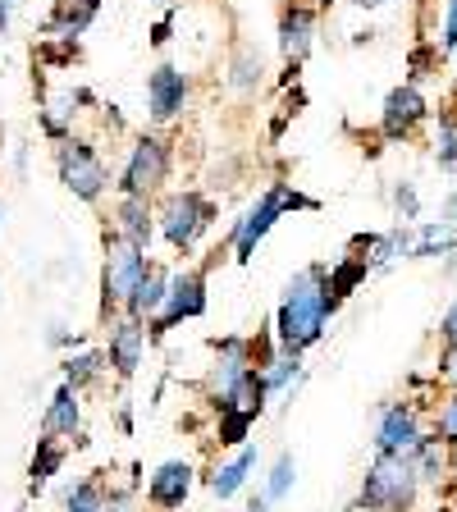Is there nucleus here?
<instances>
[{
  "label": "nucleus",
  "mask_w": 457,
  "mask_h": 512,
  "mask_svg": "<svg viewBox=\"0 0 457 512\" xmlns=\"http://www.w3.org/2000/svg\"><path fill=\"white\" fill-rule=\"evenodd\" d=\"M170 279H174V270H165L160 261H151L147 279L133 288V298H128L124 311H128V316H138V320H156L160 307L170 302Z\"/></svg>",
  "instance_id": "19"
},
{
  "label": "nucleus",
  "mask_w": 457,
  "mask_h": 512,
  "mask_svg": "<svg viewBox=\"0 0 457 512\" xmlns=\"http://www.w3.org/2000/svg\"><path fill=\"white\" fill-rule=\"evenodd\" d=\"M247 512H252V508H247Z\"/></svg>",
  "instance_id": "43"
},
{
  "label": "nucleus",
  "mask_w": 457,
  "mask_h": 512,
  "mask_svg": "<svg viewBox=\"0 0 457 512\" xmlns=\"http://www.w3.org/2000/svg\"><path fill=\"white\" fill-rule=\"evenodd\" d=\"M64 499V512H106V480H101V471H92V476H78L74 485H64L60 490Z\"/></svg>",
  "instance_id": "26"
},
{
  "label": "nucleus",
  "mask_w": 457,
  "mask_h": 512,
  "mask_svg": "<svg viewBox=\"0 0 457 512\" xmlns=\"http://www.w3.org/2000/svg\"><path fill=\"white\" fill-rule=\"evenodd\" d=\"M206 302H211V298H206V266H183V270H174V279H170V302H165V307H160V316L151 320V339H165L174 325L206 316Z\"/></svg>",
  "instance_id": "9"
},
{
  "label": "nucleus",
  "mask_w": 457,
  "mask_h": 512,
  "mask_svg": "<svg viewBox=\"0 0 457 512\" xmlns=\"http://www.w3.org/2000/svg\"><path fill=\"white\" fill-rule=\"evenodd\" d=\"M224 83L243 96L261 92V87H266V60H261V51H256V46H238L234 60H229V78H224Z\"/></svg>",
  "instance_id": "25"
},
{
  "label": "nucleus",
  "mask_w": 457,
  "mask_h": 512,
  "mask_svg": "<svg viewBox=\"0 0 457 512\" xmlns=\"http://www.w3.org/2000/svg\"><path fill=\"white\" fill-rule=\"evenodd\" d=\"M151 270V256L147 247L128 243V238L119 234H106V261H101V316H115V311L128 307V298H133V288L147 279Z\"/></svg>",
  "instance_id": "3"
},
{
  "label": "nucleus",
  "mask_w": 457,
  "mask_h": 512,
  "mask_svg": "<svg viewBox=\"0 0 457 512\" xmlns=\"http://www.w3.org/2000/svg\"><path fill=\"white\" fill-rule=\"evenodd\" d=\"M366 275H371V261H366V256H357V252H348L339 266H330V298L343 307V302H348L352 293L366 284Z\"/></svg>",
  "instance_id": "27"
},
{
  "label": "nucleus",
  "mask_w": 457,
  "mask_h": 512,
  "mask_svg": "<svg viewBox=\"0 0 457 512\" xmlns=\"http://www.w3.org/2000/svg\"><path fill=\"white\" fill-rule=\"evenodd\" d=\"M293 485H298V458H293V453H279L261 494H266L270 503H279V499H288V490H293Z\"/></svg>",
  "instance_id": "32"
},
{
  "label": "nucleus",
  "mask_w": 457,
  "mask_h": 512,
  "mask_svg": "<svg viewBox=\"0 0 457 512\" xmlns=\"http://www.w3.org/2000/svg\"><path fill=\"white\" fill-rule=\"evenodd\" d=\"M170 165H174V147L160 133H142L133 147H128V160L119 170V183L115 188L124 197H151L160 183L170 179Z\"/></svg>",
  "instance_id": "8"
},
{
  "label": "nucleus",
  "mask_w": 457,
  "mask_h": 512,
  "mask_svg": "<svg viewBox=\"0 0 457 512\" xmlns=\"http://www.w3.org/2000/svg\"><path fill=\"white\" fill-rule=\"evenodd\" d=\"M261 375H266V389H270V398H279V403H293V394L302 389V362H298V352H284L279 348L275 357H270L266 366H261Z\"/></svg>",
  "instance_id": "21"
},
{
  "label": "nucleus",
  "mask_w": 457,
  "mask_h": 512,
  "mask_svg": "<svg viewBox=\"0 0 457 512\" xmlns=\"http://www.w3.org/2000/svg\"><path fill=\"white\" fill-rule=\"evenodd\" d=\"M288 211H320V202L307 197V192H298L293 183H270V188L243 211V220L229 229V252H234V261H252L256 243H261Z\"/></svg>",
  "instance_id": "2"
},
{
  "label": "nucleus",
  "mask_w": 457,
  "mask_h": 512,
  "mask_svg": "<svg viewBox=\"0 0 457 512\" xmlns=\"http://www.w3.org/2000/svg\"><path fill=\"white\" fill-rule=\"evenodd\" d=\"M188 106V74H179L174 64H156L147 78V110L156 124H170Z\"/></svg>",
  "instance_id": "14"
},
{
  "label": "nucleus",
  "mask_w": 457,
  "mask_h": 512,
  "mask_svg": "<svg viewBox=\"0 0 457 512\" xmlns=\"http://www.w3.org/2000/svg\"><path fill=\"white\" fill-rule=\"evenodd\" d=\"M448 448L453 444H444V439L430 435L426 444L412 453V467H416V480H421V485H444L448 480Z\"/></svg>",
  "instance_id": "29"
},
{
  "label": "nucleus",
  "mask_w": 457,
  "mask_h": 512,
  "mask_svg": "<svg viewBox=\"0 0 457 512\" xmlns=\"http://www.w3.org/2000/svg\"><path fill=\"white\" fill-rule=\"evenodd\" d=\"M389 202H394L398 224H421V192H416L412 179H394V188H389Z\"/></svg>",
  "instance_id": "33"
},
{
  "label": "nucleus",
  "mask_w": 457,
  "mask_h": 512,
  "mask_svg": "<svg viewBox=\"0 0 457 512\" xmlns=\"http://www.w3.org/2000/svg\"><path fill=\"white\" fill-rule=\"evenodd\" d=\"M389 5H398V0H352V10H362V14H371V10H389Z\"/></svg>",
  "instance_id": "38"
},
{
  "label": "nucleus",
  "mask_w": 457,
  "mask_h": 512,
  "mask_svg": "<svg viewBox=\"0 0 457 512\" xmlns=\"http://www.w3.org/2000/svg\"><path fill=\"white\" fill-rule=\"evenodd\" d=\"M430 156L444 174H457V106L439 110L435 119V138H430Z\"/></svg>",
  "instance_id": "28"
},
{
  "label": "nucleus",
  "mask_w": 457,
  "mask_h": 512,
  "mask_svg": "<svg viewBox=\"0 0 457 512\" xmlns=\"http://www.w3.org/2000/svg\"><path fill=\"white\" fill-rule=\"evenodd\" d=\"M426 119H430L426 92H421L416 83H398L380 106V138L384 142H407Z\"/></svg>",
  "instance_id": "11"
},
{
  "label": "nucleus",
  "mask_w": 457,
  "mask_h": 512,
  "mask_svg": "<svg viewBox=\"0 0 457 512\" xmlns=\"http://www.w3.org/2000/svg\"><path fill=\"white\" fill-rule=\"evenodd\" d=\"M170 37H174V10L165 14V19H160L156 28H151V46H165V42H170Z\"/></svg>",
  "instance_id": "37"
},
{
  "label": "nucleus",
  "mask_w": 457,
  "mask_h": 512,
  "mask_svg": "<svg viewBox=\"0 0 457 512\" xmlns=\"http://www.w3.org/2000/svg\"><path fill=\"white\" fill-rule=\"evenodd\" d=\"M14 23V0H0V32H10Z\"/></svg>",
  "instance_id": "39"
},
{
  "label": "nucleus",
  "mask_w": 457,
  "mask_h": 512,
  "mask_svg": "<svg viewBox=\"0 0 457 512\" xmlns=\"http://www.w3.org/2000/svg\"><path fill=\"white\" fill-rule=\"evenodd\" d=\"M147 320L128 316V311H115V316L106 320V357H110V371L119 375V380H133L142 366V352H147Z\"/></svg>",
  "instance_id": "10"
},
{
  "label": "nucleus",
  "mask_w": 457,
  "mask_h": 512,
  "mask_svg": "<svg viewBox=\"0 0 457 512\" xmlns=\"http://www.w3.org/2000/svg\"><path fill=\"white\" fill-rule=\"evenodd\" d=\"M110 371V357H106V348H83V352H69L64 357V366H60V375H64V384H74L78 394L83 389H92V384H101V375Z\"/></svg>",
  "instance_id": "24"
},
{
  "label": "nucleus",
  "mask_w": 457,
  "mask_h": 512,
  "mask_svg": "<svg viewBox=\"0 0 457 512\" xmlns=\"http://www.w3.org/2000/svg\"><path fill=\"white\" fill-rule=\"evenodd\" d=\"M215 416H220L215 421V444L220 448H243L252 439L256 416H247V412H215Z\"/></svg>",
  "instance_id": "30"
},
{
  "label": "nucleus",
  "mask_w": 457,
  "mask_h": 512,
  "mask_svg": "<svg viewBox=\"0 0 457 512\" xmlns=\"http://www.w3.org/2000/svg\"><path fill=\"white\" fill-rule=\"evenodd\" d=\"M64 458H69V439H51V435L37 439V453H32V462H28V490L42 494L46 480L60 476Z\"/></svg>",
  "instance_id": "23"
},
{
  "label": "nucleus",
  "mask_w": 457,
  "mask_h": 512,
  "mask_svg": "<svg viewBox=\"0 0 457 512\" xmlns=\"http://www.w3.org/2000/svg\"><path fill=\"white\" fill-rule=\"evenodd\" d=\"M343 512H371V508H366V503H352V508H343Z\"/></svg>",
  "instance_id": "41"
},
{
  "label": "nucleus",
  "mask_w": 457,
  "mask_h": 512,
  "mask_svg": "<svg viewBox=\"0 0 457 512\" xmlns=\"http://www.w3.org/2000/svg\"><path fill=\"white\" fill-rule=\"evenodd\" d=\"M96 14H101V0H60L51 10V19L42 23V32L46 37H64V42H78L92 28Z\"/></svg>",
  "instance_id": "17"
},
{
  "label": "nucleus",
  "mask_w": 457,
  "mask_h": 512,
  "mask_svg": "<svg viewBox=\"0 0 457 512\" xmlns=\"http://www.w3.org/2000/svg\"><path fill=\"white\" fill-rule=\"evenodd\" d=\"M46 343H51V348H69V343H78V330H69V325L55 320L51 330H46Z\"/></svg>",
  "instance_id": "36"
},
{
  "label": "nucleus",
  "mask_w": 457,
  "mask_h": 512,
  "mask_svg": "<svg viewBox=\"0 0 457 512\" xmlns=\"http://www.w3.org/2000/svg\"><path fill=\"white\" fill-rule=\"evenodd\" d=\"M55 174H60V183L74 192L78 202H101L110 188L106 160H101V151H96L87 138L55 142Z\"/></svg>",
  "instance_id": "6"
},
{
  "label": "nucleus",
  "mask_w": 457,
  "mask_h": 512,
  "mask_svg": "<svg viewBox=\"0 0 457 512\" xmlns=\"http://www.w3.org/2000/svg\"><path fill=\"white\" fill-rule=\"evenodd\" d=\"M426 439H430L426 403H416V398H394V403H384L380 412H375V453L412 458Z\"/></svg>",
  "instance_id": "7"
},
{
  "label": "nucleus",
  "mask_w": 457,
  "mask_h": 512,
  "mask_svg": "<svg viewBox=\"0 0 457 512\" xmlns=\"http://www.w3.org/2000/svg\"><path fill=\"white\" fill-rule=\"evenodd\" d=\"M444 220H448V224H457V188L444 197Z\"/></svg>",
  "instance_id": "40"
},
{
  "label": "nucleus",
  "mask_w": 457,
  "mask_h": 512,
  "mask_svg": "<svg viewBox=\"0 0 457 512\" xmlns=\"http://www.w3.org/2000/svg\"><path fill=\"white\" fill-rule=\"evenodd\" d=\"M334 311H339V302L330 298V266H302L284 284V298H279L275 343L284 352H298L302 357L311 343H320Z\"/></svg>",
  "instance_id": "1"
},
{
  "label": "nucleus",
  "mask_w": 457,
  "mask_h": 512,
  "mask_svg": "<svg viewBox=\"0 0 457 512\" xmlns=\"http://www.w3.org/2000/svg\"><path fill=\"white\" fill-rule=\"evenodd\" d=\"M156 215H160V238H165L174 252H192V247L211 234L215 202L197 188H183V192H170V197L156 206Z\"/></svg>",
  "instance_id": "5"
},
{
  "label": "nucleus",
  "mask_w": 457,
  "mask_h": 512,
  "mask_svg": "<svg viewBox=\"0 0 457 512\" xmlns=\"http://www.w3.org/2000/svg\"><path fill=\"white\" fill-rule=\"evenodd\" d=\"M435 380H444L448 389H457V348H444L435 362Z\"/></svg>",
  "instance_id": "34"
},
{
  "label": "nucleus",
  "mask_w": 457,
  "mask_h": 512,
  "mask_svg": "<svg viewBox=\"0 0 457 512\" xmlns=\"http://www.w3.org/2000/svg\"><path fill=\"white\" fill-rule=\"evenodd\" d=\"M416 490H421V480H416L412 458H398V453H375L371 471H366V480H362L357 503H366L371 512H412Z\"/></svg>",
  "instance_id": "4"
},
{
  "label": "nucleus",
  "mask_w": 457,
  "mask_h": 512,
  "mask_svg": "<svg viewBox=\"0 0 457 512\" xmlns=\"http://www.w3.org/2000/svg\"><path fill=\"white\" fill-rule=\"evenodd\" d=\"M156 229H160V215H156V206H151V197H124V192H119V202H115V234L151 252Z\"/></svg>",
  "instance_id": "16"
},
{
  "label": "nucleus",
  "mask_w": 457,
  "mask_h": 512,
  "mask_svg": "<svg viewBox=\"0 0 457 512\" xmlns=\"http://www.w3.org/2000/svg\"><path fill=\"white\" fill-rule=\"evenodd\" d=\"M430 435L444 439V444H457V389H448L430 403Z\"/></svg>",
  "instance_id": "31"
},
{
  "label": "nucleus",
  "mask_w": 457,
  "mask_h": 512,
  "mask_svg": "<svg viewBox=\"0 0 457 512\" xmlns=\"http://www.w3.org/2000/svg\"><path fill=\"white\" fill-rule=\"evenodd\" d=\"M320 5H330V0H320Z\"/></svg>",
  "instance_id": "42"
},
{
  "label": "nucleus",
  "mask_w": 457,
  "mask_h": 512,
  "mask_svg": "<svg viewBox=\"0 0 457 512\" xmlns=\"http://www.w3.org/2000/svg\"><path fill=\"white\" fill-rule=\"evenodd\" d=\"M78 426H83V407H78V389L74 384H60L46 403V416H42V435L51 439H74Z\"/></svg>",
  "instance_id": "18"
},
{
  "label": "nucleus",
  "mask_w": 457,
  "mask_h": 512,
  "mask_svg": "<svg viewBox=\"0 0 457 512\" xmlns=\"http://www.w3.org/2000/svg\"><path fill=\"white\" fill-rule=\"evenodd\" d=\"M252 471H256V444H243L234 458L211 471V494L215 499H234L247 480H252Z\"/></svg>",
  "instance_id": "22"
},
{
  "label": "nucleus",
  "mask_w": 457,
  "mask_h": 512,
  "mask_svg": "<svg viewBox=\"0 0 457 512\" xmlns=\"http://www.w3.org/2000/svg\"><path fill=\"white\" fill-rule=\"evenodd\" d=\"M188 494H192V462H160L156 471H151V480H147V503L151 508H160V512H174V508H183L188 503Z\"/></svg>",
  "instance_id": "15"
},
{
  "label": "nucleus",
  "mask_w": 457,
  "mask_h": 512,
  "mask_svg": "<svg viewBox=\"0 0 457 512\" xmlns=\"http://www.w3.org/2000/svg\"><path fill=\"white\" fill-rule=\"evenodd\" d=\"M457 252V224L448 220H421L412 224V261H435V256Z\"/></svg>",
  "instance_id": "20"
},
{
  "label": "nucleus",
  "mask_w": 457,
  "mask_h": 512,
  "mask_svg": "<svg viewBox=\"0 0 457 512\" xmlns=\"http://www.w3.org/2000/svg\"><path fill=\"white\" fill-rule=\"evenodd\" d=\"M252 371H261V362H256V343L243 339V334L220 339L215 343V366H211V403L229 394L234 384H243Z\"/></svg>",
  "instance_id": "12"
},
{
  "label": "nucleus",
  "mask_w": 457,
  "mask_h": 512,
  "mask_svg": "<svg viewBox=\"0 0 457 512\" xmlns=\"http://www.w3.org/2000/svg\"><path fill=\"white\" fill-rule=\"evenodd\" d=\"M439 339H444V348H457V298L448 302L444 320H439Z\"/></svg>",
  "instance_id": "35"
},
{
  "label": "nucleus",
  "mask_w": 457,
  "mask_h": 512,
  "mask_svg": "<svg viewBox=\"0 0 457 512\" xmlns=\"http://www.w3.org/2000/svg\"><path fill=\"white\" fill-rule=\"evenodd\" d=\"M311 46H316V10L311 5H284V14H279V55L288 60V69L298 74L302 60L311 55Z\"/></svg>",
  "instance_id": "13"
}]
</instances>
